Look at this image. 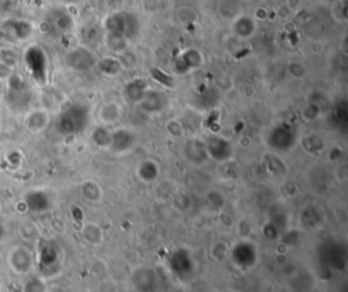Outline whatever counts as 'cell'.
<instances>
[{
	"mask_svg": "<svg viewBox=\"0 0 348 292\" xmlns=\"http://www.w3.org/2000/svg\"><path fill=\"white\" fill-rule=\"evenodd\" d=\"M3 30L7 35H10V37L12 35L14 38H18V40H23L26 37H29L31 33L30 25L23 20H7L3 25Z\"/></svg>",
	"mask_w": 348,
	"mask_h": 292,
	"instance_id": "6da1fadb",
	"label": "cell"
},
{
	"mask_svg": "<svg viewBox=\"0 0 348 292\" xmlns=\"http://www.w3.org/2000/svg\"><path fill=\"white\" fill-rule=\"evenodd\" d=\"M3 237V226L0 224V238Z\"/></svg>",
	"mask_w": 348,
	"mask_h": 292,
	"instance_id": "7a4b0ae2",
	"label": "cell"
}]
</instances>
